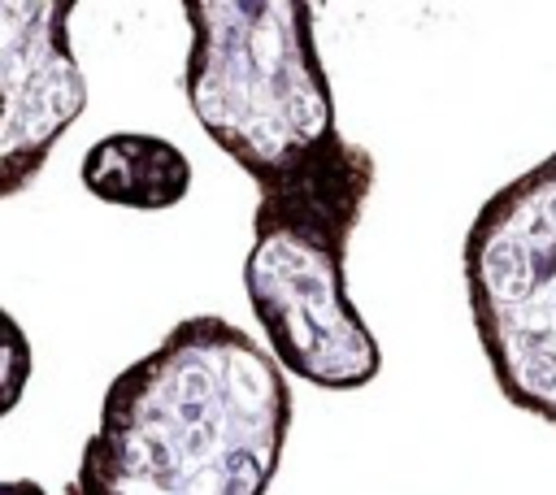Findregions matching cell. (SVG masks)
<instances>
[{"mask_svg": "<svg viewBox=\"0 0 556 495\" xmlns=\"http://www.w3.org/2000/svg\"><path fill=\"white\" fill-rule=\"evenodd\" d=\"M291 412L274 352L217 313H191L104 386L65 495H265Z\"/></svg>", "mask_w": 556, "mask_h": 495, "instance_id": "6da1fadb", "label": "cell"}, {"mask_svg": "<svg viewBox=\"0 0 556 495\" xmlns=\"http://www.w3.org/2000/svg\"><path fill=\"white\" fill-rule=\"evenodd\" d=\"M182 91L200 130L261 200L374 187V156L334 122L304 0H187Z\"/></svg>", "mask_w": 556, "mask_h": 495, "instance_id": "7a4b0ae2", "label": "cell"}, {"mask_svg": "<svg viewBox=\"0 0 556 495\" xmlns=\"http://www.w3.org/2000/svg\"><path fill=\"white\" fill-rule=\"evenodd\" d=\"M460 269L500 395L556 426V152L486 195Z\"/></svg>", "mask_w": 556, "mask_h": 495, "instance_id": "3957f363", "label": "cell"}, {"mask_svg": "<svg viewBox=\"0 0 556 495\" xmlns=\"http://www.w3.org/2000/svg\"><path fill=\"white\" fill-rule=\"evenodd\" d=\"M348 239L317 221L252 226L243 256V291L274 360L321 391H361L382 369V347L348 295Z\"/></svg>", "mask_w": 556, "mask_h": 495, "instance_id": "277c9868", "label": "cell"}, {"mask_svg": "<svg viewBox=\"0 0 556 495\" xmlns=\"http://www.w3.org/2000/svg\"><path fill=\"white\" fill-rule=\"evenodd\" d=\"M70 17V0L0 4V195H17L43 169L65 126L87 109Z\"/></svg>", "mask_w": 556, "mask_h": 495, "instance_id": "5b68a950", "label": "cell"}, {"mask_svg": "<svg viewBox=\"0 0 556 495\" xmlns=\"http://www.w3.org/2000/svg\"><path fill=\"white\" fill-rule=\"evenodd\" d=\"M78 178L104 204H122V208H139V213H161V208H174V204L187 200V191H191V161L165 135L113 130V135L96 139L83 152Z\"/></svg>", "mask_w": 556, "mask_h": 495, "instance_id": "8992f818", "label": "cell"}, {"mask_svg": "<svg viewBox=\"0 0 556 495\" xmlns=\"http://www.w3.org/2000/svg\"><path fill=\"white\" fill-rule=\"evenodd\" d=\"M4 326H9V347H13V391H9V399L0 404L4 412L13 408V399H17V382H22V356H26V343H22V330H17V321L13 317H4Z\"/></svg>", "mask_w": 556, "mask_h": 495, "instance_id": "52a82bcc", "label": "cell"}, {"mask_svg": "<svg viewBox=\"0 0 556 495\" xmlns=\"http://www.w3.org/2000/svg\"><path fill=\"white\" fill-rule=\"evenodd\" d=\"M0 495H48L39 482H30V478H4L0 482Z\"/></svg>", "mask_w": 556, "mask_h": 495, "instance_id": "ba28073f", "label": "cell"}]
</instances>
